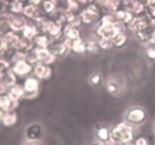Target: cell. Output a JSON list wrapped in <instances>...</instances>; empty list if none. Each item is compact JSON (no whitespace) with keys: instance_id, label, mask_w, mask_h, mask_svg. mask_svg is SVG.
Listing matches in <instances>:
<instances>
[{"instance_id":"obj_1","label":"cell","mask_w":155,"mask_h":145,"mask_svg":"<svg viewBox=\"0 0 155 145\" xmlns=\"http://www.w3.org/2000/svg\"><path fill=\"white\" fill-rule=\"evenodd\" d=\"M135 140V126L121 121L111 128V144L112 145H130Z\"/></svg>"},{"instance_id":"obj_2","label":"cell","mask_w":155,"mask_h":145,"mask_svg":"<svg viewBox=\"0 0 155 145\" xmlns=\"http://www.w3.org/2000/svg\"><path fill=\"white\" fill-rule=\"evenodd\" d=\"M104 14L105 12L103 8L97 3H93V4H89L82 8L80 12V17H81V22L84 26H96Z\"/></svg>"},{"instance_id":"obj_3","label":"cell","mask_w":155,"mask_h":145,"mask_svg":"<svg viewBox=\"0 0 155 145\" xmlns=\"http://www.w3.org/2000/svg\"><path fill=\"white\" fill-rule=\"evenodd\" d=\"M123 24L120 23H104L100 22L94 26V35H96L97 39H112L119 31L124 30Z\"/></svg>"},{"instance_id":"obj_4","label":"cell","mask_w":155,"mask_h":145,"mask_svg":"<svg viewBox=\"0 0 155 145\" xmlns=\"http://www.w3.org/2000/svg\"><path fill=\"white\" fill-rule=\"evenodd\" d=\"M146 120H147V112L142 106H132L124 114V121L131 124L135 128L136 126H140L142 124H144Z\"/></svg>"},{"instance_id":"obj_5","label":"cell","mask_w":155,"mask_h":145,"mask_svg":"<svg viewBox=\"0 0 155 145\" xmlns=\"http://www.w3.org/2000/svg\"><path fill=\"white\" fill-rule=\"evenodd\" d=\"M23 90H25V99H34L39 94L41 89V81L35 78L34 75H30L23 79Z\"/></svg>"},{"instance_id":"obj_6","label":"cell","mask_w":155,"mask_h":145,"mask_svg":"<svg viewBox=\"0 0 155 145\" xmlns=\"http://www.w3.org/2000/svg\"><path fill=\"white\" fill-rule=\"evenodd\" d=\"M45 136V129L41 122H32L25 129L26 141L30 143H39Z\"/></svg>"},{"instance_id":"obj_7","label":"cell","mask_w":155,"mask_h":145,"mask_svg":"<svg viewBox=\"0 0 155 145\" xmlns=\"http://www.w3.org/2000/svg\"><path fill=\"white\" fill-rule=\"evenodd\" d=\"M47 50L55 58H59V57L68 55V52L70 51V47H69V44L65 42V39H57V40H51V43L49 44Z\"/></svg>"},{"instance_id":"obj_8","label":"cell","mask_w":155,"mask_h":145,"mask_svg":"<svg viewBox=\"0 0 155 145\" xmlns=\"http://www.w3.org/2000/svg\"><path fill=\"white\" fill-rule=\"evenodd\" d=\"M32 75L38 78L39 81H49L53 77V69L51 65H45V63H37L32 70Z\"/></svg>"},{"instance_id":"obj_9","label":"cell","mask_w":155,"mask_h":145,"mask_svg":"<svg viewBox=\"0 0 155 145\" xmlns=\"http://www.w3.org/2000/svg\"><path fill=\"white\" fill-rule=\"evenodd\" d=\"M11 70H12L18 77H20V78H27V77H30L32 74L34 66L27 61H22V62H18V63L12 65Z\"/></svg>"},{"instance_id":"obj_10","label":"cell","mask_w":155,"mask_h":145,"mask_svg":"<svg viewBox=\"0 0 155 145\" xmlns=\"http://www.w3.org/2000/svg\"><path fill=\"white\" fill-rule=\"evenodd\" d=\"M32 54H34L35 59H37V63L51 65V63H54L55 59H57L47 49H38V47H34Z\"/></svg>"},{"instance_id":"obj_11","label":"cell","mask_w":155,"mask_h":145,"mask_svg":"<svg viewBox=\"0 0 155 145\" xmlns=\"http://www.w3.org/2000/svg\"><path fill=\"white\" fill-rule=\"evenodd\" d=\"M8 17V24H10V30L14 32L20 34L25 26L27 24V19L23 15H7Z\"/></svg>"},{"instance_id":"obj_12","label":"cell","mask_w":155,"mask_h":145,"mask_svg":"<svg viewBox=\"0 0 155 145\" xmlns=\"http://www.w3.org/2000/svg\"><path fill=\"white\" fill-rule=\"evenodd\" d=\"M23 16L27 20H31V22H39L41 19L45 16V14L42 12L41 7L34 4H28L25 7V11H23Z\"/></svg>"},{"instance_id":"obj_13","label":"cell","mask_w":155,"mask_h":145,"mask_svg":"<svg viewBox=\"0 0 155 145\" xmlns=\"http://www.w3.org/2000/svg\"><path fill=\"white\" fill-rule=\"evenodd\" d=\"M19 105H20V102H16V101H14V99H11L10 97H8V94L0 96V109H2L4 113L18 110Z\"/></svg>"},{"instance_id":"obj_14","label":"cell","mask_w":155,"mask_h":145,"mask_svg":"<svg viewBox=\"0 0 155 145\" xmlns=\"http://www.w3.org/2000/svg\"><path fill=\"white\" fill-rule=\"evenodd\" d=\"M38 34H39V30H38L37 22H31V20H27V24L20 32V35L23 38H27V39H34Z\"/></svg>"},{"instance_id":"obj_15","label":"cell","mask_w":155,"mask_h":145,"mask_svg":"<svg viewBox=\"0 0 155 145\" xmlns=\"http://www.w3.org/2000/svg\"><path fill=\"white\" fill-rule=\"evenodd\" d=\"M155 28H146V30H140V31L135 32L136 39L143 44H153V35H154Z\"/></svg>"},{"instance_id":"obj_16","label":"cell","mask_w":155,"mask_h":145,"mask_svg":"<svg viewBox=\"0 0 155 145\" xmlns=\"http://www.w3.org/2000/svg\"><path fill=\"white\" fill-rule=\"evenodd\" d=\"M80 38H81V30H80V27L70 26V24L65 26V28H64V39L73 42V40L80 39Z\"/></svg>"},{"instance_id":"obj_17","label":"cell","mask_w":155,"mask_h":145,"mask_svg":"<svg viewBox=\"0 0 155 145\" xmlns=\"http://www.w3.org/2000/svg\"><path fill=\"white\" fill-rule=\"evenodd\" d=\"M7 94L11 99H14V101H16V102H20L22 99H25V90H23L22 84H16V85H14V86H11L8 89Z\"/></svg>"},{"instance_id":"obj_18","label":"cell","mask_w":155,"mask_h":145,"mask_svg":"<svg viewBox=\"0 0 155 145\" xmlns=\"http://www.w3.org/2000/svg\"><path fill=\"white\" fill-rule=\"evenodd\" d=\"M94 134L99 143H111V128L109 126H97Z\"/></svg>"},{"instance_id":"obj_19","label":"cell","mask_w":155,"mask_h":145,"mask_svg":"<svg viewBox=\"0 0 155 145\" xmlns=\"http://www.w3.org/2000/svg\"><path fill=\"white\" fill-rule=\"evenodd\" d=\"M128 42V34L126 32V28L119 31L115 36L112 38V43H113V49H121L124 47Z\"/></svg>"},{"instance_id":"obj_20","label":"cell","mask_w":155,"mask_h":145,"mask_svg":"<svg viewBox=\"0 0 155 145\" xmlns=\"http://www.w3.org/2000/svg\"><path fill=\"white\" fill-rule=\"evenodd\" d=\"M3 39H4V42L7 43V46L10 47V50H15L18 46V42H19V39H20V34L14 32L10 30L7 34L3 35Z\"/></svg>"},{"instance_id":"obj_21","label":"cell","mask_w":155,"mask_h":145,"mask_svg":"<svg viewBox=\"0 0 155 145\" xmlns=\"http://www.w3.org/2000/svg\"><path fill=\"white\" fill-rule=\"evenodd\" d=\"M41 10L45 14V16H51L58 10L57 0H43L42 4H41Z\"/></svg>"},{"instance_id":"obj_22","label":"cell","mask_w":155,"mask_h":145,"mask_svg":"<svg viewBox=\"0 0 155 145\" xmlns=\"http://www.w3.org/2000/svg\"><path fill=\"white\" fill-rule=\"evenodd\" d=\"M34 47H35L34 40L23 38L22 35H20V39H19V42H18V46L15 50H19V51H23V52H26V54H28L31 50H34Z\"/></svg>"},{"instance_id":"obj_23","label":"cell","mask_w":155,"mask_h":145,"mask_svg":"<svg viewBox=\"0 0 155 145\" xmlns=\"http://www.w3.org/2000/svg\"><path fill=\"white\" fill-rule=\"evenodd\" d=\"M32 40H34L35 47H38V49H47V47H49V44L51 43L53 39H51V38H50L47 34L39 32V34H38Z\"/></svg>"},{"instance_id":"obj_24","label":"cell","mask_w":155,"mask_h":145,"mask_svg":"<svg viewBox=\"0 0 155 145\" xmlns=\"http://www.w3.org/2000/svg\"><path fill=\"white\" fill-rule=\"evenodd\" d=\"M105 89L111 96H119L121 93V85L119 81H116L115 78H111L105 82Z\"/></svg>"},{"instance_id":"obj_25","label":"cell","mask_w":155,"mask_h":145,"mask_svg":"<svg viewBox=\"0 0 155 145\" xmlns=\"http://www.w3.org/2000/svg\"><path fill=\"white\" fill-rule=\"evenodd\" d=\"M37 24H38V30H39V32H43V34L49 35L50 30H51L53 24H54V20H53L50 16H43L39 22H37Z\"/></svg>"},{"instance_id":"obj_26","label":"cell","mask_w":155,"mask_h":145,"mask_svg":"<svg viewBox=\"0 0 155 145\" xmlns=\"http://www.w3.org/2000/svg\"><path fill=\"white\" fill-rule=\"evenodd\" d=\"M70 51H73L74 54H85L86 52V40L82 38L76 39L73 42H70Z\"/></svg>"},{"instance_id":"obj_27","label":"cell","mask_w":155,"mask_h":145,"mask_svg":"<svg viewBox=\"0 0 155 145\" xmlns=\"http://www.w3.org/2000/svg\"><path fill=\"white\" fill-rule=\"evenodd\" d=\"M18 120H19V117H18L16 110H15V112H8V113H4V117H3L2 125H3V126H7V128H11V126L16 125V124H18Z\"/></svg>"},{"instance_id":"obj_28","label":"cell","mask_w":155,"mask_h":145,"mask_svg":"<svg viewBox=\"0 0 155 145\" xmlns=\"http://www.w3.org/2000/svg\"><path fill=\"white\" fill-rule=\"evenodd\" d=\"M18 78H19V77H18L12 70H10V71H7L4 75L2 77L0 82H2L3 85H5L7 87H11V86H14V85L18 84Z\"/></svg>"},{"instance_id":"obj_29","label":"cell","mask_w":155,"mask_h":145,"mask_svg":"<svg viewBox=\"0 0 155 145\" xmlns=\"http://www.w3.org/2000/svg\"><path fill=\"white\" fill-rule=\"evenodd\" d=\"M11 70V63L7 58H0V79L7 71Z\"/></svg>"},{"instance_id":"obj_30","label":"cell","mask_w":155,"mask_h":145,"mask_svg":"<svg viewBox=\"0 0 155 145\" xmlns=\"http://www.w3.org/2000/svg\"><path fill=\"white\" fill-rule=\"evenodd\" d=\"M99 51V43H97V39H88L86 40V52H91V54H94V52Z\"/></svg>"},{"instance_id":"obj_31","label":"cell","mask_w":155,"mask_h":145,"mask_svg":"<svg viewBox=\"0 0 155 145\" xmlns=\"http://www.w3.org/2000/svg\"><path fill=\"white\" fill-rule=\"evenodd\" d=\"M10 31V24H8V17L7 15L0 17V35H4Z\"/></svg>"},{"instance_id":"obj_32","label":"cell","mask_w":155,"mask_h":145,"mask_svg":"<svg viewBox=\"0 0 155 145\" xmlns=\"http://www.w3.org/2000/svg\"><path fill=\"white\" fill-rule=\"evenodd\" d=\"M97 43H99V49H101V50H111V49H113L112 39H97Z\"/></svg>"},{"instance_id":"obj_33","label":"cell","mask_w":155,"mask_h":145,"mask_svg":"<svg viewBox=\"0 0 155 145\" xmlns=\"http://www.w3.org/2000/svg\"><path fill=\"white\" fill-rule=\"evenodd\" d=\"M101 82H103V77H101L99 73H94L89 77V85H91V86H99Z\"/></svg>"},{"instance_id":"obj_34","label":"cell","mask_w":155,"mask_h":145,"mask_svg":"<svg viewBox=\"0 0 155 145\" xmlns=\"http://www.w3.org/2000/svg\"><path fill=\"white\" fill-rule=\"evenodd\" d=\"M144 54H146V57H147V59L155 61V46L154 44H148V46L146 47Z\"/></svg>"},{"instance_id":"obj_35","label":"cell","mask_w":155,"mask_h":145,"mask_svg":"<svg viewBox=\"0 0 155 145\" xmlns=\"http://www.w3.org/2000/svg\"><path fill=\"white\" fill-rule=\"evenodd\" d=\"M130 145H148V140L146 137H143V136H139V137H136L135 140L132 141V144Z\"/></svg>"},{"instance_id":"obj_36","label":"cell","mask_w":155,"mask_h":145,"mask_svg":"<svg viewBox=\"0 0 155 145\" xmlns=\"http://www.w3.org/2000/svg\"><path fill=\"white\" fill-rule=\"evenodd\" d=\"M77 2H78L80 4L82 5V7H86V5H89V4H93V3H96V0H77Z\"/></svg>"},{"instance_id":"obj_37","label":"cell","mask_w":155,"mask_h":145,"mask_svg":"<svg viewBox=\"0 0 155 145\" xmlns=\"http://www.w3.org/2000/svg\"><path fill=\"white\" fill-rule=\"evenodd\" d=\"M8 89H10V87H7L5 85H3L2 82H0V96H4V94H7L8 93Z\"/></svg>"},{"instance_id":"obj_38","label":"cell","mask_w":155,"mask_h":145,"mask_svg":"<svg viewBox=\"0 0 155 145\" xmlns=\"http://www.w3.org/2000/svg\"><path fill=\"white\" fill-rule=\"evenodd\" d=\"M43 0H28L30 4H34V5H38V7H41V4H42Z\"/></svg>"},{"instance_id":"obj_39","label":"cell","mask_w":155,"mask_h":145,"mask_svg":"<svg viewBox=\"0 0 155 145\" xmlns=\"http://www.w3.org/2000/svg\"><path fill=\"white\" fill-rule=\"evenodd\" d=\"M3 117H4V112L0 109V125H2V122H3Z\"/></svg>"},{"instance_id":"obj_40","label":"cell","mask_w":155,"mask_h":145,"mask_svg":"<svg viewBox=\"0 0 155 145\" xmlns=\"http://www.w3.org/2000/svg\"><path fill=\"white\" fill-rule=\"evenodd\" d=\"M26 145H41L39 143H30V141H27V143H26Z\"/></svg>"},{"instance_id":"obj_41","label":"cell","mask_w":155,"mask_h":145,"mask_svg":"<svg viewBox=\"0 0 155 145\" xmlns=\"http://www.w3.org/2000/svg\"><path fill=\"white\" fill-rule=\"evenodd\" d=\"M153 44L155 46V31H154V35H153Z\"/></svg>"},{"instance_id":"obj_42","label":"cell","mask_w":155,"mask_h":145,"mask_svg":"<svg viewBox=\"0 0 155 145\" xmlns=\"http://www.w3.org/2000/svg\"><path fill=\"white\" fill-rule=\"evenodd\" d=\"M143 2H144V3H146V4H147V2H148V0H143Z\"/></svg>"},{"instance_id":"obj_43","label":"cell","mask_w":155,"mask_h":145,"mask_svg":"<svg viewBox=\"0 0 155 145\" xmlns=\"http://www.w3.org/2000/svg\"><path fill=\"white\" fill-rule=\"evenodd\" d=\"M154 133H155V124H154Z\"/></svg>"}]
</instances>
